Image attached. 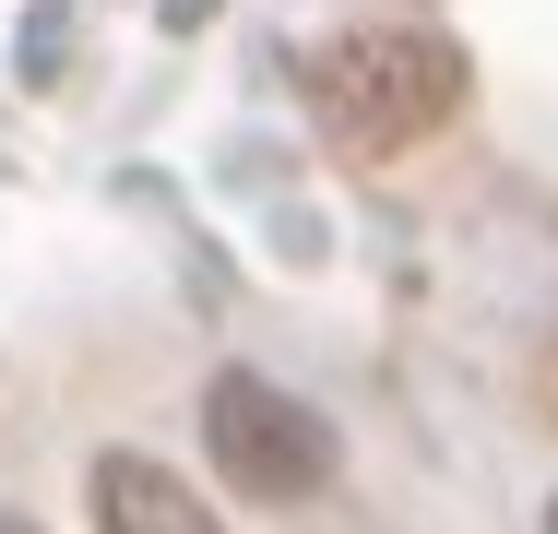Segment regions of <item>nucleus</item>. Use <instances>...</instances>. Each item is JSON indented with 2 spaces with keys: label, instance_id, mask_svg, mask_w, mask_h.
<instances>
[{
  "label": "nucleus",
  "instance_id": "5",
  "mask_svg": "<svg viewBox=\"0 0 558 534\" xmlns=\"http://www.w3.org/2000/svg\"><path fill=\"white\" fill-rule=\"evenodd\" d=\"M155 12H167V24H203V12H215V0H155Z\"/></svg>",
  "mask_w": 558,
  "mask_h": 534
},
{
  "label": "nucleus",
  "instance_id": "2",
  "mask_svg": "<svg viewBox=\"0 0 558 534\" xmlns=\"http://www.w3.org/2000/svg\"><path fill=\"white\" fill-rule=\"evenodd\" d=\"M203 451H215V475L238 499H322L333 487V416L298 404L262 368H226L203 392Z\"/></svg>",
  "mask_w": 558,
  "mask_h": 534
},
{
  "label": "nucleus",
  "instance_id": "6",
  "mask_svg": "<svg viewBox=\"0 0 558 534\" xmlns=\"http://www.w3.org/2000/svg\"><path fill=\"white\" fill-rule=\"evenodd\" d=\"M535 404H547V416H558V356H547V368H535Z\"/></svg>",
  "mask_w": 558,
  "mask_h": 534
},
{
  "label": "nucleus",
  "instance_id": "7",
  "mask_svg": "<svg viewBox=\"0 0 558 534\" xmlns=\"http://www.w3.org/2000/svg\"><path fill=\"white\" fill-rule=\"evenodd\" d=\"M0 534H36V523H24V511H0Z\"/></svg>",
  "mask_w": 558,
  "mask_h": 534
},
{
  "label": "nucleus",
  "instance_id": "8",
  "mask_svg": "<svg viewBox=\"0 0 558 534\" xmlns=\"http://www.w3.org/2000/svg\"><path fill=\"white\" fill-rule=\"evenodd\" d=\"M547 534H558V499H547Z\"/></svg>",
  "mask_w": 558,
  "mask_h": 534
},
{
  "label": "nucleus",
  "instance_id": "4",
  "mask_svg": "<svg viewBox=\"0 0 558 534\" xmlns=\"http://www.w3.org/2000/svg\"><path fill=\"white\" fill-rule=\"evenodd\" d=\"M24 72L60 84V0H36V36H24Z\"/></svg>",
  "mask_w": 558,
  "mask_h": 534
},
{
  "label": "nucleus",
  "instance_id": "1",
  "mask_svg": "<svg viewBox=\"0 0 558 534\" xmlns=\"http://www.w3.org/2000/svg\"><path fill=\"white\" fill-rule=\"evenodd\" d=\"M310 107L344 155H404L463 107V48L416 36V24H356L310 48Z\"/></svg>",
  "mask_w": 558,
  "mask_h": 534
},
{
  "label": "nucleus",
  "instance_id": "3",
  "mask_svg": "<svg viewBox=\"0 0 558 534\" xmlns=\"http://www.w3.org/2000/svg\"><path fill=\"white\" fill-rule=\"evenodd\" d=\"M96 534H226V523H215V499H203L179 463L108 451V463H96Z\"/></svg>",
  "mask_w": 558,
  "mask_h": 534
}]
</instances>
